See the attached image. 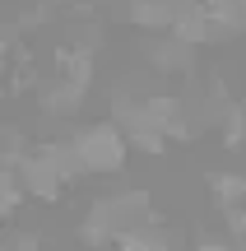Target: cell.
Listing matches in <instances>:
<instances>
[{
  "mask_svg": "<svg viewBox=\"0 0 246 251\" xmlns=\"http://www.w3.org/2000/svg\"><path fill=\"white\" fill-rule=\"evenodd\" d=\"M9 168L19 172V181H23L28 200H46V205H56V200L65 196V186H70V177H65V172L56 168L42 149H37V144H33V149H28L19 163H9Z\"/></svg>",
  "mask_w": 246,
  "mask_h": 251,
  "instance_id": "2",
  "label": "cell"
},
{
  "mask_svg": "<svg viewBox=\"0 0 246 251\" xmlns=\"http://www.w3.org/2000/svg\"><path fill=\"white\" fill-rule=\"evenodd\" d=\"M116 251H172V237L158 224H139V228H130V233H121Z\"/></svg>",
  "mask_w": 246,
  "mask_h": 251,
  "instance_id": "5",
  "label": "cell"
},
{
  "mask_svg": "<svg viewBox=\"0 0 246 251\" xmlns=\"http://www.w3.org/2000/svg\"><path fill=\"white\" fill-rule=\"evenodd\" d=\"M195 251H242V242H228V237H200Z\"/></svg>",
  "mask_w": 246,
  "mask_h": 251,
  "instance_id": "7",
  "label": "cell"
},
{
  "mask_svg": "<svg viewBox=\"0 0 246 251\" xmlns=\"http://www.w3.org/2000/svg\"><path fill=\"white\" fill-rule=\"evenodd\" d=\"M209 196L219 209H242L246 205V172H232V168L209 172Z\"/></svg>",
  "mask_w": 246,
  "mask_h": 251,
  "instance_id": "4",
  "label": "cell"
},
{
  "mask_svg": "<svg viewBox=\"0 0 246 251\" xmlns=\"http://www.w3.org/2000/svg\"><path fill=\"white\" fill-rule=\"evenodd\" d=\"M70 140H74V153H79L84 172H121L130 158V135L116 121H89Z\"/></svg>",
  "mask_w": 246,
  "mask_h": 251,
  "instance_id": "1",
  "label": "cell"
},
{
  "mask_svg": "<svg viewBox=\"0 0 246 251\" xmlns=\"http://www.w3.org/2000/svg\"><path fill=\"white\" fill-rule=\"evenodd\" d=\"M242 251H246V247H242Z\"/></svg>",
  "mask_w": 246,
  "mask_h": 251,
  "instance_id": "8",
  "label": "cell"
},
{
  "mask_svg": "<svg viewBox=\"0 0 246 251\" xmlns=\"http://www.w3.org/2000/svg\"><path fill=\"white\" fill-rule=\"evenodd\" d=\"M177 14H181L177 0H126V24H135L139 33H149V37L172 33Z\"/></svg>",
  "mask_w": 246,
  "mask_h": 251,
  "instance_id": "3",
  "label": "cell"
},
{
  "mask_svg": "<svg viewBox=\"0 0 246 251\" xmlns=\"http://www.w3.org/2000/svg\"><path fill=\"white\" fill-rule=\"evenodd\" d=\"M23 200H28V191H23V181H19V172L5 168V172H0V214L9 219L19 205H23Z\"/></svg>",
  "mask_w": 246,
  "mask_h": 251,
  "instance_id": "6",
  "label": "cell"
}]
</instances>
